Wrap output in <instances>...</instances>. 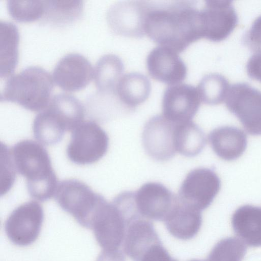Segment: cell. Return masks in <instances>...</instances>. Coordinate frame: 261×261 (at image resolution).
Masks as SVG:
<instances>
[{
    "label": "cell",
    "mask_w": 261,
    "mask_h": 261,
    "mask_svg": "<svg viewBox=\"0 0 261 261\" xmlns=\"http://www.w3.org/2000/svg\"><path fill=\"white\" fill-rule=\"evenodd\" d=\"M145 35L154 42L179 53L202 38L200 10L191 2L150 4Z\"/></svg>",
    "instance_id": "1"
},
{
    "label": "cell",
    "mask_w": 261,
    "mask_h": 261,
    "mask_svg": "<svg viewBox=\"0 0 261 261\" xmlns=\"http://www.w3.org/2000/svg\"><path fill=\"white\" fill-rule=\"evenodd\" d=\"M17 172L26 180L30 195L38 201L55 196L59 183L49 154L38 141L22 140L10 148Z\"/></svg>",
    "instance_id": "2"
},
{
    "label": "cell",
    "mask_w": 261,
    "mask_h": 261,
    "mask_svg": "<svg viewBox=\"0 0 261 261\" xmlns=\"http://www.w3.org/2000/svg\"><path fill=\"white\" fill-rule=\"evenodd\" d=\"M84 108L76 97L67 93L55 95L35 118L33 132L38 142L53 145L65 132L72 133L84 121Z\"/></svg>",
    "instance_id": "3"
},
{
    "label": "cell",
    "mask_w": 261,
    "mask_h": 261,
    "mask_svg": "<svg viewBox=\"0 0 261 261\" xmlns=\"http://www.w3.org/2000/svg\"><path fill=\"white\" fill-rule=\"evenodd\" d=\"M53 87L50 74L40 66H32L7 80L1 99L17 103L31 111H40L49 103Z\"/></svg>",
    "instance_id": "4"
},
{
    "label": "cell",
    "mask_w": 261,
    "mask_h": 261,
    "mask_svg": "<svg viewBox=\"0 0 261 261\" xmlns=\"http://www.w3.org/2000/svg\"><path fill=\"white\" fill-rule=\"evenodd\" d=\"M55 196L63 210L87 228L107 201L85 182L73 178L59 183Z\"/></svg>",
    "instance_id": "5"
},
{
    "label": "cell",
    "mask_w": 261,
    "mask_h": 261,
    "mask_svg": "<svg viewBox=\"0 0 261 261\" xmlns=\"http://www.w3.org/2000/svg\"><path fill=\"white\" fill-rule=\"evenodd\" d=\"M108 146L109 137L101 127L94 121H84L71 133L66 152L74 163L91 164L105 155Z\"/></svg>",
    "instance_id": "6"
},
{
    "label": "cell",
    "mask_w": 261,
    "mask_h": 261,
    "mask_svg": "<svg viewBox=\"0 0 261 261\" xmlns=\"http://www.w3.org/2000/svg\"><path fill=\"white\" fill-rule=\"evenodd\" d=\"M251 135H261V91L243 83L230 86L224 101Z\"/></svg>",
    "instance_id": "7"
},
{
    "label": "cell",
    "mask_w": 261,
    "mask_h": 261,
    "mask_svg": "<svg viewBox=\"0 0 261 261\" xmlns=\"http://www.w3.org/2000/svg\"><path fill=\"white\" fill-rule=\"evenodd\" d=\"M43 218V210L38 201L26 202L9 215L4 224L5 233L13 244L28 246L38 238Z\"/></svg>",
    "instance_id": "8"
},
{
    "label": "cell",
    "mask_w": 261,
    "mask_h": 261,
    "mask_svg": "<svg viewBox=\"0 0 261 261\" xmlns=\"http://www.w3.org/2000/svg\"><path fill=\"white\" fill-rule=\"evenodd\" d=\"M150 3L144 1H123L110 6L106 19L115 34L128 37H140L145 35L146 18Z\"/></svg>",
    "instance_id": "9"
},
{
    "label": "cell",
    "mask_w": 261,
    "mask_h": 261,
    "mask_svg": "<svg viewBox=\"0 0 261 261\" xmlns=\"http://www.w3.org/2000/svg\"><path fill=\"white\" fill-rule=\"evenodd\" d=\"M220 187V178L214 170L197 168L188 173L177 196L181 201L201 211L210 206Z\"/></svg>",
    "instance_id": "10"
},
{
    "label": "cell",
    "mask_w": 261,
    "mask_h": 261,
    "mask_svg": "<svg viewBox=\"0 0 261 261\" xmlns=\"http://www.w3.org/2000/svg\"><path fill=\"white\" fill-rule=\"evenodd\" d=\"M175 122L162 114L151 117L145 124L142 143L146 153L158 161H167L176 154Z\"/></svg>",
    "instance_id": "11"
},
{
    "label": "cell",
    "mask_w": 261,
    "mask_h": 261,
    "mask_svg": "<svg viewBox=\"0 0 261 261\" xmlns=\"http://www.w3.org/2000/svg\"><path fill=\"white\" fill-rule=\"evenodd\" d=\"M200 16L202 38L215 42L227 38L238 22L237 13L230 1H205Z\"/></svg>",
    "instance_id": "12"
},
{
    "label": "cell",
    "mask_w": 261,
    "mask_h": 261,
    "mask_svg": "<svg viewBox=\"0 0 261 261\" xmlns=\"http://www.w3.org/2000/svg\"><path fill=\"white\" fill-rule=\"evenodd\" d=\"M125 220L117 206L108 201L97 213L90 227L103 250L120 249L126 230Z\"/></svg>",
    "instance_id": "13"
},
{
    "label": "cell",
    "mask_w": 261,
    "mask_h": 261,
    "mask_svg": "<svg viewBox=\"0 0 261 261\" xmlns=\"http://www.w3.org/2000/svg\"><path fill=\"white\" fill-rule=\"evenodd\" d=\"M202 102L197 87L187 84L170 85L162 99V115L175 122L192 120Z\"/></svg>",
    "instance_id": "14"
},
{
    "label": "cell",
    "mask_w": 261,
    "mask_h": 261,
    "mask_svg": "<svg viewBox=\"0 0 261 261\" xmlns=\"http://www.w3.org/2000/svg\"><path fill=\"white\" fill-rule=\"evenodd\" d=\"M135 201L140 214L149 220L164 221L176 198L170 190L157 182H148L135 192Z\"/></svg>",
    "instance_id": "15"
},
{
    "label": "cell",
    "mask_w": 261,
    "mask_h": 261,
    "mask_svg": "<svg viewBox=\"0 0 261 261\" xmlns=\"http://www.w3.org/2000/svg\"><path fill=\"white\" fill-rule=\"evenodd\" d=\"M94 70L83 56L71 53L63 56L56 65L53 79L56 84L67 92L85 87L93 77Z\"/></svg>",
    "instance_id": "16"
},
{
    "label": "cell",
    "mask_w": 261,
    "mask_h": 261,
    "mask_svg": "<svg viewBox=\"0 0 261 261\" xmlns=\"http://www.w3.org/2000/svg\"><path fill=\"white\" fill-rule=\"evenodd\" d=\"M149 75L154 80L170 85L179 84L186 77V66L178 53L159 46L149 53L146 59Z\"/></svg>",
    "instance_id": "17"
},
{
    "label": "cell",
    "mask_w": 261,
    "mask_h": 261,
    "mask_svg": "<svg viewBox=\"0 0 261 261\" xmlns=\"http://www.w3.org/2000/svg\"><path fill=\"white\" fill-rule=\"evenodd\" d=\"M161 241L150 220L142 216L126 223L122 243L124 252L134 261H141L145 253Z\"/></svg>",
    "instance_id": "18"
},
{
    "label": "cell",
    "mask_w": 261,
    "mask_h": 261,
    "mask_svg": "<svg viewBox=\"0 0 261 261\" xmlns=\"http://www.w3.org/2000/svg\"><path fill=\"white\" fill-rule=\"evenodd\" d=\"M201 211L180 200L177 195L164 222L169 232L182 240L194 238L202 224Z\"/></svg>",
    "instance_id": "19"
},
{
    "label": "cell",
    "mask_w": 261,
    "mask_h": 261,
    "mask_svg": "<svg viewBox=\"0 0 261 261\" xmlns=\"http://www.w3.org/2000/svg\"><path fill=\"white\" fill-rule=\"evenodd\" d=\"M214 152L223 160L232 161L242 155L247 147L246 134L234 126H223L213 129L208 137Z\"/></svg>",
    "instance_id": "20"
},
{
    "label": "cell",
    "mask_w": 261,
    "mask_h": 261,
    "mask_svg": "<svg viewBox=\"0 0 261 261\" xmlns=\"http://www.w3.org/2000/svg\"><path fill=\"white\" fill-rule=\"evenodd\" d=\"M231 225L236 235L248 246H261V208L251 205L239 207L233 213Z\"/></svg>",
    "instance_id": "21"
},
{
    "label": "cell",
    "mask_w": 261,
    "mask_h": 261,
    "mask_svg": "<svg viewBox=\"0 0 261 261\" xmlns=\"http://www.w3.org/2000/svg\"><path fill=\"white\" fill-rule=\"evenodd\" d=\"M151 88L150 82L146 76L138 72H130L120 78L115 94L126 110L132 111L146 101Z\"/></svg>",
    "instance_id": "22"
},
{
    "label": "cell",
    "mask_w": 261,
    "mask_h": 261,
    "mask_svg": "<svg viewBox=\"0 0 261 261\" xmlns=\"http://www.w3.org/2000/svg\"><path fill=\"white\" fill-rule=\"evenodd\" d=\"M19 33L12 23L0 21V76L6 78L14 70L18 60Z\"/></svg>",
    "instance_id": "23"
},
{
    "label": "cell",
    "mask_w": 261,
    "mask_h": 261,
    "mask_svg": "<svg viewBox=\"0 0 261 261\" xmlns=\"http://www.w3.org/2000/svg\"><path fill=\"white\" fill-rule=\"evenodd\" d=\"M123 64L119 57L114 54L102 56L97 62L93 78L97 89L103 93H114L122 77Z\"/></svg>",
    "instance_id": "24"
},
{
    "label": "cell",
    "mask_w": 261,
    "mask_h": 261,
    "mask_svg": "<svg viewBox=\"0 0 261 261\" xmlns=\"http://www.w3.org/2000/svg\"><path fill=\"white\" fill-rule=\"evenodd\" d=\"M206 144L202 129L192 120L176 122L175 147L176 152L192 157L198 154Z\"/></svg>",
    "instance_id": "25"
},
{
    "label": "cell",
    "mask_w": 261,
    "mask_h": 261,
    "mask_svg": "<svg viewBox=\"0 0 261 261\" xmlns=\"http://www.w3.org/2000/svg\"><path fill=\"white\" fill-rule=\"evenodd\" d=\"M230 86L224 76L213 73L204 75L197 89L202 102L216 105L225 101Z\"/></svg>",
    "instance_id": "26"
},
{
    "label": "cell",
    "mask_w": 261,
    "mask_h": 261,
    "mask_svg": "<svg viewBox=\"0 0 261 261\" xmlns=\"http://www.w3.org/2000/svg\"><path fill=\"white\" fill-rule=\"evenodd\" d=\"M83 9L82 1H46L44 16L53 24H63L79 18Z\"/></svg>",
    "instance_id": "27"
},
{
    "label": "cell",
    "mask_w": 261,
    "mask_h": 261,
    "mask_svg": "<svg viewBox=\"0 0 261 261\" xmlns=\"http://www.w3.org/2000/svg\"><path fill=\"white\" fill-rule=\"evenodd\" d=\"M244 243L238 238L220 240L210 251L206 261H242L246 252Z\"/></svg>",
    "instance_id": "28"
},
{
    "label": "cell",
    "mask_w": 261,
    "mask_h": 261,
    "mask_svg": "<svg viewBox=\"0 0 261 261\" xmlns=\"http://www.w3.org/2000/svg\"><path fill=\"white\" fill-rule=\"evenodd\" d=\"M7 6L9 14L14 19L30 22L44 15L46 1L9 0Z\"/></svg>",
    "instance_id": "29"
},
{
    "label": "cell",
    "mask_w": 261,
    "mask_h": 261,
    "mask_svg": "<svg viewBox=\"0 0 261 261\" xmlns=\"http://www.w3.org/2000/svg\"><path fill=\"white\" fill-rule=\"evenodd\" d=\"M17 171L12 158L10 148L5 144L1 145L0 193L5 195L14 182Z\"/></svg>",
    "instance_id": "30"
},
{
    "label": "cell",
    "mask_w": 261,
    "mask_h": 261,
    "mask_svg": "<svg viewBox=\"0 0 261 261\" xmlns=\"http://www.w3.org/2000/svg\"><path fill=\"white\" fill-rule=\"evenodd\" d=\"M245 41L247 45L256 53H261V16L253 22L247 33Z\"/></svg>",
    "instance_id": "31"
},
{
    "label": "cell",
    "mask_w": 261,
    "mask_h": 261,
    "mask_svg": "<svg viewBox=\"0 0 261 261\" xmlns=\"http://www.w3.org/2000/svg\"><path fill=\"white\" fill-rule=\"evenodd\" d=\"M141 261H178L170 256L162 243L152 246L144 255Z\"/></svg>",
    "instance_id": "32"
},
{
    "label": "cell",
    "mask_w": 261,
    "mask_h": 261,
    "mask_svg": "<svg viewBox=\"0 0 261 261\" xmlns=\"http://www.w3.org/2000/svg\"><path fill=\"white\" fill-rule=\"evenodd\" d=\"M246 70L251 77L261 83V53H256L250 57Z\"/></svg>",
    "instance_id": "33"
},
{
    "label": "cell",
    "mask_w": 261,
    "mask_h": 261,
    "mask_svg": "<svg viewBox=\"0 0 261 261\" xmlns=\"http://www.w3.org/2000/svg\"><path fill=\"white\" fill-rule=\"evenodd\" d=\"M96 261H125L123 253L120 250H103L99 253Z\"/></svg>",
    "instance_id": "34"
},
{
    "label": "cell",
    "mask_w": 261,
    "mask_h": 261,
    "mask_svg": "<svg viewBox=\"0 0 261 261\" xmlns=\"http://www.w3.org/2000/svg\"><path fill=\"white\" fill-rule=\"evenodd\" d=\"M189 261H204V260H198V259H192V260H189Z\"/></svg>",
    "instance_id": "35"
}]
</instances>
